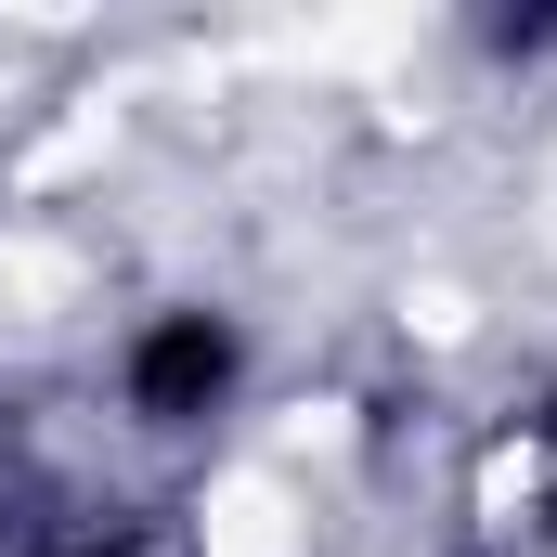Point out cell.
Instances as JSON below:
<instances>
[{
	"label": "cell",
	"instance_id": "1",
	"mask_svg": "<svg viewBox=\"0 0 557 557\" xmlns=\"http://www.w3.org/2000/svg\"><path fill=\"white\" fill-rule=\"evenodd\" d=\"M221 389H234V324H221V311H169V324H143V350H131V416L195 428Z\"/></svg>",
	"mask_w": 557,
	"mask_h": 557
},
{
	"label": "cell",
	"instance_id": "2",
	"mask_svg": "<svg viewBox=\"0 0 557 557\" xmlns=\"http://www.w3.org/2000/svg\"><path fill=\"white\" fill-rule=\"evenodd\" d=\"M545 454H557V403H545ZM545 506H557V493H545Z\"/></svg>",
	"mask_w": 557,
	"mask_h": 557
}]
</instances>
